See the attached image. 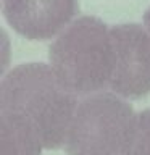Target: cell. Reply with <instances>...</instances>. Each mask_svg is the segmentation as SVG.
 Returning <instances> with one entry per match:
<instances>
[{"label":"cell","instance_id":"cell-1","mask_svg":"<svg viewBox=\"0 0 150 155\" xmlns=\"http://www.w3.org/2000/svg\"><path fill=\"white\" fill-rule=\"evenodd\" d=\"M77 105V94L44 63L13 68L0 84V110L24 116L48 150L65 145Z\"/></svg>","mask_w":150,"mask_h":155},{"label":"cell","instance_id":"cell-2","mask_svg":"<svg viewBox=\"0 0 150 155\" xmlns=\"http://www.w3.org/2000/svg\"><path fill=\"white\" fill-rule=\"evenodd\" d=\"M50 66L77 95L106 89L113 71V42L110 28L95 16L74 19L53 41Z\"/></svg>","mask_w":150,"mask_h":155},{"label":"cell","instance_id":"cell-3","mask_svg":"<svg viewBox=\"0 0 150 155\" xmlns=\"http://www.w3.org/2000/svg\"><path fill=\"white\" fill-rule=\"evenodd\" d=\"M137 113L124 97L97 92L79 102L66 136L68 155H126Z\"/></svg>","mask_w":150,"mask_h":155},{"label":"cell","instance_id":"cell-4","mask_svg":"<svg viewBox=\"0 0 150 155\" xmlns=\"http://www.w3.org/2000/svg\"><path fill=\"white\" fill-rule=\"evenodd\" d=\"M113 71L108 89L124 99L150 94V34L140 24L110 28Z\"/></svg>","mask_w":150,"mask_h":155},{"label":"cell","instance_id":"cell-5","mask_svg":"<svg viewBox=\"0 0 150 155\" xmlns=\"http://www.w3.org/2000/svg\"><path fill=\"white\" fill-rule=\"evenodd\" d=\"M7 23L31 41L57 37L79 13L77 0H2Z\"/></svg>","mask_w":150,"mask_h":155},{"label":"cell","instance_id":"cell-6","mask_svg":"<svg viewBox=\"0 0 150 155\" xmlns=\"http://www.w3.org/2000/svg\"><path fill=\"white\" fill-rule=\"evenodd\" d=\"M42 149L37 129L24 116L0 110V155H41Z\"/></svg>","mask_w":150,"mask_h":155},{"label":"cell","instance_id":"cell-7","mask_svg":"<svg viewBox=\"0 0 150 155\" xmlns=\"http://www.w3.org/2000/svg\"><path fill=\"white\" fill-rule=\"evenodd\" d=\"M126 155H150V108L137 113L132 140Z\"/></svg>","mask_w":150,"mask_h":155},{"label":"cell","instance_id":"cell-8","mask_svg":"<svg viewBox=\"0 0 150 155\" xmlns=\"http://www.w3.org/2000/svg\"><path fill=\"white\" fill-rule=\"evenodd\" d=\"M144 23H145V29H147V31H148V34H150V8L147 10V13H145Z\"/></svg>","mask_w":150,"mask_h":155}]
</instances>
